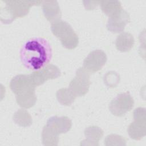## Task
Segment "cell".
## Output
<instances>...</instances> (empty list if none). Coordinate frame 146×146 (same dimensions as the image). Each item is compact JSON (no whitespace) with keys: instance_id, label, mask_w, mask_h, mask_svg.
Returning a JSON list of instances; mask_svg holds the SVG:
<instances>
[{"instance_id":"5","label":"cell","mask_w":146,"mask_h":146,"mask_svg":"<svg viewBox=\"0 0 146 146\" xmlns=\"http://www.w3.org/2000/svg\"><path fill=\"white\" fill-rule=\"evenodd\" d=\"M129 19V17L127 13L121 10L109 19L107 26V29L112 33H120L124 30V26L128 22Z\"/></svg>"},{"instance_id":"1","label":"cell","mask_w":146,"mask_h":146,"mask_svg":"<svg viewBox=\"0 0 146 146\" xmlns=\"http://www.w3.org/2000/svg\"><path fill=\"white\" fill-rule=\"evenodd\" d=\"M23 64L32 70H39L46 66L52 58L50 44L44 38H34L27 40L20 51Z\"/></svg>"},{"instance_id":"4","label":"cell","mask_w":146,"mask_h":146,"mask_svg":"<svg viewBox=\"0 0 146 146\" xmlns=\"http://www.w3.org/2000/svg\"><path fill=\"white\" fill-rule=\"evenodd\" d=\"M106 61V54L102 50H97L88 54L84 60L83 66L87 71L95 72L100 70Z\"/></svg>"},{"instance_id":"3","label":"cell","mask_w":146,"mask_h":146,"mask_svg":"<svg viewBox=\"0 0 146 146\" xmlns=\"http://www.w3.org/2000/svg\"><path fill=\"white\" fill-rule=\"evenodd\" d=\"M133 106V101L128 93H124L118 95L113 99L110 105V109L111 112L116 116H122L132 108Z\"/></svg>"},{"instance_id":"2","label":"cell","mask_w":146,"mask_h":146,"mask_svg":"<svg viewBox=\"0 0 146 146\" xmlns=\"http://www.w3.org/2000/svg\"><path fill=\"white\" fill-rule=\"evenodd\" d=\"M52 33L58 38L63 46L72 49L76 47L78 37L71 27L64 21H59L51 26Z\"/></svg>"},{"instance_id":"6","label":"cell","mask_w":146,"mask_h":146,"mask_svg":"<svg viewBox=\"0 0 146 146\" xmlns=\"http://www.w3.org/2000/svg\"><path fill=\"white\" fill-rule=\"evenodd\" d=\"M82 68H80L77 71L76 77L72 80L70 84L71 89L74 90V93L75 95L79 96L83 95L87 92L90 86V82L82 83V82L89 80V75L87 72L84 75V78H83V79L82 78V73L83 71V69Z\"/></svg>"}]
</instances>
